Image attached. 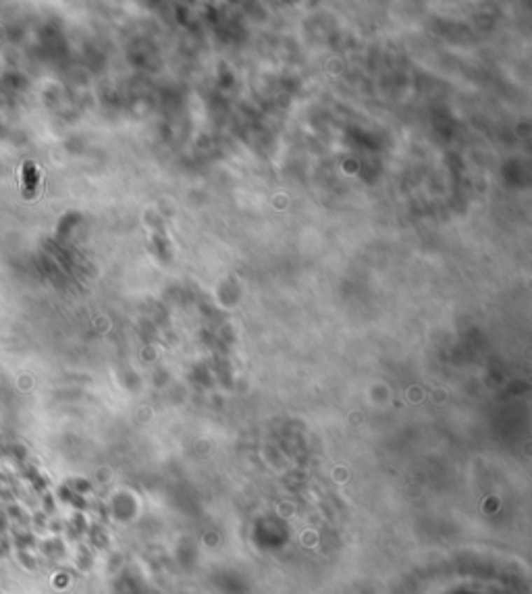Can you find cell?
I'll return each instance as SVG.
<instances>
[{
  "label": "cell",
  "mask_w": 532,
  "mask_h": 594,
  "mask_svg": "<svg viewBox=\"0 0 532 594\" xmlns=\"http://www.w3.org/2000/svg\"><path fill=\"white\" fill-rule=\"evenodd\" d=\"M38 181H40V173H38L36 164L27 162V164L23 167V194H25L27 198H29V196H34Z\"/></svg>",
  "instance_id": "obj_1"
}]
</instances>
